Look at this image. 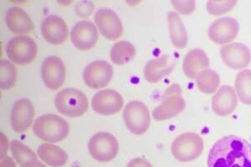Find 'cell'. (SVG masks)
I'll return each instance as SVG.
<instances>
[{"label":"cell","mask_w":251,"mask_h":167,"mask_svg":"<svg viewBox=\"0 0 251 167\" xmlns=\"http://www.w3.org/2000/svg\"><path fill=\"white\" fill-rule=\"evenodd\" d=\"M208 167H251V144L246 140L228 136L209 150Z\"/></svg>","instance_id":"cell-1"},{"label":"cell","mask_w":251,"mask_h":167,"mask_svg":"<svg viewBox=\"0 0 251 167\" xmlns=\"http://www.w3.org/2000/svg\"><path fill=\"white\" fill-rule=\"evenodd\" d=\"M68 122L57 115H44L35 119L33 130L35 136L45 142H61L68 136Z\"/></svg>","instance_id":"cell-2"},{"label":"cell","mask_w":251,"mask_h":167,"mask_svg":"<svg viewBox=\"0 0 251 167\" xmlns=\"http://www.w3.org/2000/svg\"><path fill=\"white\" fill-rule=\"evenodd\" d=\"M54 104L60 114L68 117H79L88 109V99L82 91L77 89L66 88L55 95Z\"/></svg>","instance_id":"cell-3"},{"label":"cell","mask_w":251,"mask_h":167,"mask_svg":"<svg viewBox=\"0 0 251 167\" xmlns=\"http://www.w3.org/2000/svg\"><path fill=\"white\" fill-rule=\"evenodd\" d=\"M172 153L181 162H189L197 159L203 149V142L198 134L187 132L177 136L172 144Z\"/></svg>","instance_id":"cell-4"},{"label":"cell","mask_w":251,"mask_h":167,"mask_svg":"<svg viewBox=\"0 0 251 167\" xmlns=\"http://www.w3.org/2000/svg\"><path fill=\"white\" fill-rule=\"evenodd\" d=\"M123 119L131 133L137 136L143 135L149 130L151 122L149 108L138 100L127 103L123 112Z\"/></svg>","instance_id":"cell-5"},{"label":"cell","mask_w":251,"mask_h":167,"mask_svg":"<svg viewBox=\"0 0 251 167\" xmlns=\"http://www.w3.org/2000/svg\"><path fill=\"white\" fill-rule=\"evenodd\" d=\"M89 152L99 162H109L117 156L119 144L117 138L108 132H98L88 143Z\"/></svg>","instance_id":"cell-6"},{"label":"cell","mask_w":251,"mask_h":167,"mask_svg":"<svg viewBox=\"0 0 251 167\" xmlns=\"http://www.w3.org/2000/svg\"><path fill=\"white\" fill-rule=\"evenodd\" d=\"M9 60L17 65H28L33 62L37 55V46L29 36L19 35L12 38L6 47Z\"/></svg>","instance_id":"cell-7"},{"label":"cell","mask_w":251,"mask_h":167,"mask_svg":"<svg viewBox=\"0 0 251 167\" xmlns=\"http://www.w3.org/2000/svg\"><path fill=\"white\" fill-rule=\"evenodd\" d=\"M179 85L170 86L164 94V99L152 111V116L158 121L177 116L185 109V100L181 96Z\"/></svg>","instance_id":"cell-8"},{"label":"cell","mask_w":251,"mask_h":167,"mask_svg":"<svg viewBox=\"0 0 251 167\" xmlns=\"http://www.w3.org/2000/svg\"><path fill=\"white\" fill-rule=\"evenodd\" d=\"M113 75V68L105 60H95L86 66L83 79L92 89H100L108 85Z\"/></svg>","instance_id":"cell-9"},{"label":"cell","mask_w":251,"mask_h":167,"mask_svg":"<svg viewBox=\"0 0 251 167\" xmlns=\"http://www.w3.org/2000/svg\"><path fill=\"white\" fill-rule=\"evenodd\" d=\"M240 24L235 19L224 17L218 19L208 28V37L217 45L231 42L238 36Z\"/></svg>","instance_id":"cell-10"},{"label":"cell","mask_w":251,"mask_h":167,"mask_svg":"<svg viewBox=\"0 0 251 167\" xmlns=\"http://www.w3.org/2000/svg\"><path fill=\"white\" fill-rule=\"evenodd\" d=\"M220 56L225 65L233 70L246 68L251 61V49L242 43H232L222 46Z\"/></svg>","instance_id":"cell-11"},{"label":"cell","mask_w":251,"mask_h":167,"mask_svg":"<svg viewBox=\"0 0 251 167\" xmlns=\"http://www.w3.org/2000/svg\"><path fill=\"white\" fill-rule=\"evenodd\" d=\"M41 74L44 83L50 90L56 91L66 79V67L60 57L48 56L42 63Z\"/></svg>","instance_id":"cell-12"},{"label":"cell","mask_w":251,"mask_h":167,"mask_svg":"<svg viewBox=\"0 0 251 167\" xmlns=\"http://www.w3.org/2000/svg\"><path fill=\"white\" fill-rule=\"evenodd\" d=\"M95 21L101 34L107 40H116L123 35L122 20L112 9L103 8L97 10Z\"/></svg>","instance_id":"cell-13"},{"label":"cell","mask_w":251,"mask_h":167,"mask_svg":"<svg viewBox=\"0 0 251 167\" xmlns=\"http://www.w3.org/2000/svg\"><path fill=\"white\" fill-rule=\"evenodd\" d=\"M71 40L78 49H91L97 45L98 40L97 27L90 21H80L73 26L71 31Z\"/></svg>","instance_id":"cell-14"},{"label":"cell","mask_w":251,"mask_h":167,"mask_svg":"<svg viewBox=\"0 0 251 167\" xmlns=\"http://www.w3.org/2000/svg\"><path fill=\"white\" fill-rule=\"evenodd\" d=\"M123 98L113 90L99 91L92 98V105L97 113L110 116L119 112L123 107Z\"/></svg>","instance_id":"cell-15"},{"label":"cell","mask_w":251,"mask_h":167,"mask_svg":"<svg viewBox=\"0 0 251 167\" xmlns=\"http://www.w3.org/2000/svg\"><path fill=\"white\" fill-rule=\"evenodd\" d=\"M34 109L29 99H18L12 108L10 123L16 132H24L28 130L34 119Z\"/></svg>","instance_id":"cell-16"},{"label":"cell","mask_w":251,"mask_h":167,"mask_svg":"<svg viewBox=\"0 0 251 167\" xmlns=\"http://www.w3.org/2000/svg\"><path fill=\"white\" fill-rule=\"evenodd\" d=\"M41 33L47 42L58 46L67 39L68 27L64 20L57 15H49L42 22Z\"/></svg>","instance_id":"cell-17"},{"label":"cell","mask_w":251,"mask_h":167,"mask_svg":"<svg viewBox=\"0 0 251 167\" xmlns=\"http://www.w3.org/2000/svg\"><path fill=\"white\" fill-rule=\"evenodd\" d=\"M238 105V98L234 88L223 85L212 99V109L220 116H227L234 112Z\"/></svg>","instance_id":"cell-18"},{"label":"cell","mask_w":251,"mask_h":167,"mask_svg":"<svg viewBox=\"0 0 251 167\" xmlns=\"http://www.w3.org/2000/svg\"><path fill=\"white\" fill-rule=\"evenodd\" d=\"M174 60L169 55H163L150 60L144 67V75L149 82H159L174 70Z\"/></svg>","instance_id":"cell-19"},{"label":"cell","mask_w":251,"mask_h":167,"mask_svg":"<svg viewBox=\"0 0 251 167\" xmlns=\"http://www.w3.org/2000/svg\"><path fill=\"white\" fill-rule=\"evenodd\" d=\"M209 67V59L205 52L195 48L188 52L183 63V71L186 76L190 79H197L199 74Z\"/></svg>","instance_id":"cell-20"},{"label":"cell","mask_w":251,"mask_h":167,"mask_svg":"<svg viewBox=\"0 0 251 167\" xmlns=\"http://www.w3.org/2000/svg\"><path fill=\"white\" fill-rule=\"evenodd\" d=\"M6 23L14 34H28L34 28L31 19L20 7H13L8 10L6 14Z\"/></svg>","instance_id":"cell-21"},{"label":"cell","mask_w":251,"mask_h":167,"mask_svg":"<svg viewBox=\"0 0 251 167\" xmlns=\"http://www.w3.org/2000/svg\"><path fill=\"white\" fill-rule=\"evenodd\" d=\"M38 155L46 164L53 167H61L68 161V155L60 146L54 144H40L38 148Z\"/></svg>","instance_id":"cell-22"},{"label":"cell","mask_w":251,"mask_h":167,"mask_svg":"<svg viewBox=\"0 0 251 167\" xmlns=\"http://www.w3.org/2000/svg\"><path fill=\"white\" fill-rule=\"evenodd\" d=\"M170 38L174 47L183 48L187 46L188 34L185 26L180 19L178 14L175 12H169L168 14Z\"/></svg>","instance_id":"cell-23"},{"label":"cell","mask_w":251,"mask_h":167,"mask_svg":"<svg viewBox=\"0 0 251 167\" xmlns=\"http://www.w3.org/2000/svg\"><path fill=\"white\" fill-rule=\"evenodd\" d=\"M136 55V48L127 41H119L111 48L110 58L116 65H125L131 61Z\"/></svg>","instance_id":"cell-24"},{"label":"cell","mask_w":251,"mask_h":167,"mask_svg":"<svg viewBox=\"0 0 251 167\" xmlns=\"http://www.w3.org/2000/svg\"><path fill=\"white\" fill-rule=\"evenodd\" d=\"M235 89L240 101L251 105V70H245L237 74Z\"/></svg>","instance_id":"cell-25"},{"label":"cell","mask_w":251,"mask_h":167,"mask_svg":"<svg viewBox=\"0 0 251 167\" xmlns=\"http://www.w3.org/2000/svg\"><path fill=\"white\" fill-rule=\"evenodd\" d=\"M196 79L198 88L204 94L214 93L217 91L220 83L219 74L215 71L209 69L201 72Z\"/></svg>","instance_id":"cell-26"},{"label":"cell","mask_w":251,"mask_h":167,"mask_svg":"<svg viewBox=\"0 0 251 167\" xmlns=\"http://www.w3.org/2000/svg\"><path fill=\"white\" fill-rule=\"evenodd\" d=\"M11 151L15 161L20 167L28 162L37 161V156L34 151L17 140L12 141Z\"/></svg>","instance_id":"cell-27"},{"label":"cell","mask_w":251,"mask_h":167,"mask_svg":"<svg viewBox=\"0 0 251 167\" xmlns=\"http://www.w3.org/2000/svg\"><path fill=\"white\" fill-rule=\"evenodd\" d=\"M17 71L15 65L9 60H2L0 62V86L2 90H8L15 85Z\"/></svg>","instance_id":"cell-28"},{"label":"cell","mask_w":251,"mask_h":167,"mask_svg":"<svg viewBox=\"0 0 251 167\" xmlns=\"http://www.w3.org/2000/svg\"><path fill=\"white\" fill-rule=\"evenodd\" d=\"M236 3L237 1H208L207 9L211 15L217 16L230 11Z\"/></svg>","instance_id":"cell-29"},{"label":"cell","mask_w":251,"mask_h":167,"mask_svg":"<svg viewBox=\"0 0 251 167\" xmlns=\"http://www.w3.org/2000/svg\"><path fill=\"white\" fill-rule=\"evenodd\" d=\"M172 4L174 5V9L181 14H191L195 9L196 2L194 0L191 1H172Z\"/></svg>","instance_id":"cell-30"},{"label":"cell","mask_w":251,"mask_h":167,"mask_svg":"<svg viewBox=\"0 0 251 167\" xmlns=\"http://www.w3.org/2000/svg\"><path fill=\"white\" fill-rule=\"evenodd\" d=\"M127 167H152V166L144 159L134 158L128 162Z\"/></svg>","instance_id":"cell-31"},{"label":"cell","mask_w":251,"mask_h":167,"mask_svg":"<svg viewBox=\"0 0 251 167\" xmlns=\"http://www.w3.org/2000/svg\"><path fill=\"white\" fill-rule=\"evenodd\" d=\"M1 158L3 159V156H6L7 150H8V146H9V142L6 138V136L3 133H1Z\"/></svg>","instance_id":"cell-32"},{"label":"cell","mask_w":251,"mask_h":167,"mask_svg":"<svg viewBox=\"0 0 251 167\" xmlns=\"http://www.w3.org/2000/svg\"><path fill=\"white\" fill-rule=\"evenodd\" d=\"M0 167H16V165H15V162L12 160V158L7 156L5 158L1 160Z\"/></svg>","instance_id":"cell-33"},{"label":"cell","mask_w":251,"mask_h":167,"mask_svg":"<svg viewBox=\"0 0 251 167\" xmlns=\"http://www.w3.org/2000/svg\"><path fill=\"white\" fill-rule=\"evenodd\" d=\"M21 167H46L43 163L39 162V161H34V162H28L26 164L21 166Z\"/></svg>","instance_id":"cell-34"}]
</instances>
